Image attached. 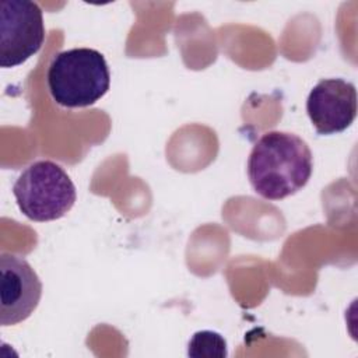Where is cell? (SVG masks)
<instances>
[{"mask_svg":"<svg viewBox=\"0 0 358 358\" xmlns=\"http://www.w3.org/2000/svg\"><path fill=\"white\" fill-rule=\"evenodd\" d=\"M313 171L309 145L288 131H267L248 158L250 186L266 200H282L306 186Z\"/></svg>","mask_w":358,"mask_h":358,"instance_id":"6da1fadb","label":"cell"},{"mask_svg":"<svg viewBox=\"0 0 358 358\" xmlns=\"http://www.w3.org/2000/svg\"><path fill=\"white\" fill-rule=\"evenodd\" d=\"M53 101L64 108H87L98 102L110 87V73L103 55L91 48L59 52L46 73Z\"/></svg>","mask_w":358,"mask_h":358,"instance_id":"7a4b0ae2","label":"cell"},{"mask_svg":"<svg viewBox=\"0 0 358 358\" xmlns=\"http://www.w3.org/2000/svg\"><path fill=\"white\" fill-rule=\"evenodd\" d=\"M20 211L32 221L46 222L64 217L76 203V186L56 162L41 159L28 165L13 186Z\"/></svg>","mask_w":358,"mask_h":358,"instance_id":"3957f363","label":"cell"},{"mask_svg":"<svg viewBox=\"0 0 358 358\" xmlns=\"http://www.w3.org/2000/svg\"><path fill=\"white\" fill-rule=\"evenodd\" d=\"M45 41L41 7L28 0L0 1V66L25 63L38 53Z\"/></svg>","mask_w":358,"mask_h":358,"instance_id":"277c9868","label":"cell"},{"mask_svg":"<svg viewBox=\"0 0 358 358\" xmlns=\"http://www.w3.org/2000/svg\"><path fill=\"white\" fill-rule=\"evenodd\" d=\"M0 324L14 326L28 319L42 296V282L21 256H0Z\"/></svg>","mask_w":358,"mask_h":358,"instance_id":"5b68a950","label":"cell"},{"mask_svg":"<svg viewBox=\"0 0 358 358\" xmlns=\"http://www.w3.org/2000/svg\"><path fill=\"white\" fill-rule=\"evenodd\" d=\"M306 112L319 134L344 131L357 116L355 85L343 78L320 80L308 95Z\"/></svg>","mask_w":358,"mask_h":358,"instance_id":"8992f818","label":"cell"},{"mask_svg":"<svg viewBox=\"0 0 358 358\" xmlns=\"http://www.w3.org/2000/svg\"><path fill=\"white\" fill-rule=\"evenodd\" d=\"M187 355L193 358H225L227 341L213 330L196 331L187 344Z\"/></svg>","mask_w":358,"mask_h":358,"instance_id":"52a82bcc","label":"cell"}]
</instances>
